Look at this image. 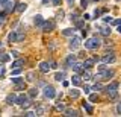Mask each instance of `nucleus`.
<instances>
[{"label": "nucleus", "instance_id": "nucleus-1", "mask_svg": "<svg viewBox=\"0 0 121 117\" xmlns=\"http://www.w3.org/2000/svg\"><path fill=\"white\" fill-rule=\"evenodd\" d=\"M118 87H120V84L115 82V81L104 87V93L109 96V99H115V97H117V94H118Z\"/></svg>", "mask_w": 121, "mask_h": 117}, {"label": "nucleus", "instance_id": "nucleus-2", "mask_svg": "<svg viewBox=\"0 0 121 117\" xmlns=\"http://www.w3.org/2000/svg\"><path fill=\"white\" fill-rule=\"evenodd\" d=\"M101 41L98 37H92V38H88L85 40V49H88V50H95V49L100 47Z\"/></svg>", "mask_w": 121, "mask_h": 117}, {"label": "nucleus", "instance_id": "nucleus-3", "mask_svg": "<svg viewBox=\"0 0 121 117\" xmlns=\"http://www.w3.org/2000/svg\"><path fill=\"white\" fill-rule=\"evenodd\" d=\"M17 103L20 105L21 108H29L30 105H32V99L27 96V94H20V96H17Z\"/></svg>", "mask_w": 121, "mask_h": 117}, {"label": "nucleus", "instance_id": "nucleus-4", "mask_svg": "<svg viewBox=\"0 0 121 117\" xmlns=\"http://www.w3.org/2000/svg\"><path fill=\"white\" fill-rule=\"evenodd\" d=\"M113 75H115V71H113V70L104 69V70H100V71H98V75H95L94 78H95L97 81H100V82H101V81H104V79H111Z\"/></svg>", "mask_w": 121, "mask_h": 117}, {"label": "nucleus", "instance_id": "nucleus-5", "mask_svg": "<svg viewBox=\"0 0 121 117\" xmlns=\"http://www.w3.org/2000/svg\"><path fill=\"white\" fill-rule=\"evenodd\" d=\"M82 44V38L80 37H77V35H74V37H71V40H70V49L71 50H76V49H79V46Z\"/></svg>", "mask_w": 121, "mask_h": 117}, {"label": "nucleus", "instance_id": "nucleus-6", "mask_svg": "<svg viewBox=\"0 0 121 117\" xmlns=\"http://www.w3.org/2000/svg\"><path fill=\"white\" fill-rule=\"evenodd\" d=\"M103 64H111V62H113L115 61V53H113V50H111V52H106V55H103V58L100 59Z\"/></svg>", "mask_w": 121, "mask_h": 117}, {"label": "nucleus", "instance_id": "nucleus-7", "mask_svg": "<svg viewBox=\"0 0 121 117\" xmlns=\"http://www.w3.org/2000/svg\"><path fill=\"white\" fill-rule=\"evenodd\" d=\"M44 96L47 97V99H53V97L56 96V90L53 88L52 85H45L44 87Z\"/></svg>", "mask_w": 121, "mask_h": 117}, {"label": "nucleus", "instance_id": "nucleus-8", "mask_svg": "<svg viewBox=\"0 0 121 117\" xmlns=\"http://www.w3.org/2000/svg\"><path fill=\"white\" fill-rule=\"evenodd\" d=\"M55 26H56V23L53 20H47V21H44V24H43V32H52L53 29H55Z\"/></svg>", "mask_w": 121, "mask_h": 117}, {"label": "nucleus", "instance_id": "nucleus-9", "mask_svg": "<svg viewBox=\"0 0 121 117\" xmlns=\"http://www.w3.org/2000/svg\"><path fill=\"white\" fill-rule=\"evenodd\" d=\"M71 84H73V87H79L82 85V76L79 73H76L73 78H71Z\"/></svg>", "mask_w": 121, "mask_h": 117}, {"label": "nucleus", "instance_id": "nucleus-10", "mask_svg": "<svg viewBox=\"0 0 121 117\" xmlns=\"http://www.w3.org/2000/svg\"><path fill=\"white\" fill-rule=\"evenodd\" d=\"M94 64H95V59H94V58H88V59H85V61L82 62V66H83V69H92Z\"/></svg>", "mask_w": 121, "mask_h": 117}, {"label": "nucleus", "instance_id": "nucleus-11", "mask_svg": "<svg viewBox=\"0 0 121 117\" xmlns=\"http://www.w3.org/2000/svg\"><path fill=\"white\" fill-rule=\"evenodd\" d=\"M64 116H67V117H79L80 112H79L77 109H64Z\"/></svg>", "mask_w": 121, "mask_h": 117}, {"label": "nucleus", "instance_id": "nucleus-12", "mask_svg": "<svg viewBox=\"0 0 121 117\" xmlns=\"http://www.w3.org/2000/svg\"><path fill=\"white\" fill-rule=\"evenodd\" d=\"M33 23H35V26H36L38 29H41V28H43V24H44L43 15H39V14H38V15H35V18H33Z\"/></svg>", "mask_w": 121, "mask_h": 117}, {"label": "nucleus", "instance_id": "nucleus-13", "mask_svg": "<svg viewBox=\"0 0 121 117\" xmlns=\"http://www.w3.org/2000/svg\"><path fill=\"white\" fill-rule=\"evenodd\" d=\"M27 9V5H26V3H17V6H15L14 8V11L15 12H18V14H21V12H24V11Z\"/></svg>", "mask_w": 121, "mask_h": 117}, {"label": "nucleus", "instance_id": "nucleus-14", "mask_svg": "<svg viewBox=\"0 0 121 117\" xmlns=\"http://www.w3.org/2000/svg\"><path fill=\"white\" fill-rule=\"evenodd\" d=\"M82 79H85V81H89V79H92L91 69H83V71H82Z\"/></svg>", "mask_w": 121, "mask_h": 117}, {"label": "nucleus", "instance_id": "nucleus-15", "mask_svg": "<svg viewBox=\"0 0 121 117\" xmlns=\"http://www.w3.org/2000/svg\"><path fill=\"white\" fill-rule=\"evenodd\" d=\"M6 103L8 105H14V103H17V94H8L6 96Z\"/></svg>", "mask_w": 121, "mask_h": 117}, {"label": "nucleus", "instance_id": "nucleus-16", "mask_svg": "<svg viewBox=\"0 0 121 117\" xmlns=\"http://www.w3.org/2000/svg\"><path fill=\"white\" fill-rule=\"evenodd\" d=\"M3 8H5V12H6V14L12 12V11H14V8H15V6H14V2H12V0H9V2H8L5 6H3Z\"/></svg>", "mask_w": 121, "mask_h": 117}, {"label": "nucleus", "instance_id": "nucleus-17", "mask_svg": "<svg viewBox=\"0 0 121 117\" xmlns=\"http://www.w3.org/2000/svg\"><path fill=\"white\" fill-rule=\"evenodd\" d=\"M39 70L43 71V73H48V71H50V64L48 62H41L39 64Z\"/></svg>", "mask_w": 121, "mask_h": 117}, {"label": "nucleus", "instance_id": "nucleus-18", "mask_svg": "<svg viewBox=\"0 0 121 117\" xmlns=\"http://www.w3.org/2000/svg\"><path fill=\"white\" fill-rule=\"evenodd\" d=\"M74 62H76V55H73V53H71L70 56H67V59H65V64H67L68 67H71Z\"/></svg>", "mask_w": 121, "mask_h": 117}, {"label": "nucleus", "instance_id": "nucleus-19", "mask_svg": "<svg viewBox=\"0 0 121 117\" xmlns=\"http://www.w3.org/2000/svg\"><path fill=\"white\" fill-rule=\"evenodd\" d=\"M71 67H73V70L76 71V73H82V71H83V66H82V62H74Z\"/></svg>", "mask_w": 121, "mask_h": 117}, {"label": "nucleus", "instance_id": "nucleus-20", "mask_svg": "<svg viewBox=\"0 0 121 117\" xmlns=\"http://www.w3.org/2000/svg\"><path fill=\"white\" fill-rule=\"evenodd\" d=\"M15 90H18V91H21V90H26V82H24V79L15 84Z\"/></svg>", "mask_w": 121, "mask_h": 117}, {"label": "nucleus", "instance_id": "nucleus-21", "mask_svg": "<svg viewBox=\"0 0 121 117\" xmlns=\"http://www.w3.org/2000/svg\"><path fill=\"white\" fill-rule=\"evenodd\" d=\"M82 105H83V108H85V111L88 112V114H92V112H94V108L91 107V105L88 103V102H83Z\"/></svg>", "mask_w": 121, "mask_h": 117}, {"label": "nucleus", "instance_id": "nucleus-22", "mask_svg": "<svg viewBox=\"0 0 121 117\" xmlns=\"http://www.w3.org/2000/svg\"><path fill=\"white\" fill-rule=\"evenodd\" d=\"M68 94H70V97H71V99H77V97L80 96V93H79V90H76V88L70 90V93H68Z\"/></svg>", "mask_w": 121, "mask_h": 117}, {"label": "nucleus", "instance_id": "nucleus-23", "mask_svg": "<svg viewBox=\"0 0 121 117\" xmlns=\"http://www.w3.org/2000/svg\"><path fill=\"white\" fill-rule=\"evenodd\" d=\"M98 31H100V33L103 37H109V35H111V29H109V28H98Z\"/></svg>", "mask_w": 121, "mask_h": 117}, {"label": "nucleus", "instance_id": "nucleus-24", "mask_svg": "<svg viewBox=\"0 0 121 117\" xmlns=\"http://www.w3.org/2000/svg\"><path fill=\"white\" fill-rule=\"evenodd\" d=\"M62 35H64V37H73V35H74V29H71V28L64 29V31H62Z\"/></svg>", "mask_w": 121, "mask_h": 117}, {"label": "nucleus", "instance_id": "nucleus-25", "mask_svg": "<svg viewBox=\"0 0 121 117\" xmlns=\"http://www.w3.org/2000/svg\"><path fill=\"white\" fill-rule=\"evenodd\" d=\"M27 96L30 97V99H35V97L38 96V88H30L29 90V94Z\"/></svg>", "mask_w": 121, "mask_h": 117}, {"label": "nucleus", "instance_id": "nucleus-26", "mask_svg": "<svg viewBox=\"0 0 121 117\" xmlns=\"http://www.w3.org/2000/svg\"><path fill=\"white\" fill-rule=\"evenodd\" d=\"M64 78H65V71H60V73H59V71H58V73H56L55 75V79H56V81H64Z\"/></svg>", "mask_w": 121, "mask_h": 117}, {"label": "nucleus", "instance_id": "nucleus-27", "mask_svg": "<svg viewBox=\"0 0 121 117\" xmlns=\"http://www.w3.org/2000/svg\"><path fill=\"white\" fill-rule=\"evenodd\" d=\"M24 38H26V35L23 32H18L17 33V38H15V43H21V41H24Z\"/></svg>", "mask_w": 121, "mask_h": 117}, {"label": "nucleus", "instance_id": "nucleus-28", "mask_svg": "<svg viewBox=\"0 0 121 117\" xmlns=\"http://www.w3.org/2000/svg\"><path fill=\"white\" fill-rule=\"evenodd\" d=\"M103 88V84H101L100 81H97V84H94L92 87H91V90H94V91H98V90Z\"/></svg>", "mask_w": 121, "mask_h": 117}, {"label": "nucleus", "instance_id": "nucleus-29", "mask_svg": "<svg viewBox=\"0 0 121 117\" xmlns=\"http://www.w3.org/2000/svg\"><path fill=\"white\" fill-rule=\"evenodd\" d=\"M88 102H92V103H95V102H98V94L94 93V94H89V99Z\"/></svg>", "mask_w": 121, "mask_h": 117}, {"label": "nucleus", "instance_id": "nucleus-30", "mask_svg": "<svg viewBox=\"0 0 121 117\" xmlns=\"http://www.w3.org/2000/svg\"><path fill=\"white\" fill-rule=\"evenodd\" d=\"M9 59H11V56L8 53H0V61H2V62H8Z\"/></svg>", "mask_w": 121, "mask_h": 117}, {"label": "nucleus", "instance_id": "nucleus-31", "mask_svg": "<svg viewBox=\"0 0 121 117\" xmlns=\"http://www.w3.org/2000/svg\"><path fill=\"white\" fill-rule=\"evenodd\" d=\"M23 64H24V59H17V61L12 62V69H15V67H21Z\"/></svg>", "mask_w": 121, "mask_h": 117}, {"label": "nucleus", "instance_id": "nucleus-32", "mask_svg": "<svg viewBox=\"0 0 121 117\" xmlns=\"http://www.w3.org/2000/svg\"><path fill=\"white\" fill-rule=\"evenodd\" d=\"M15 38H17V32H11L9 35H8V40H9V43H15Z\"/></svg>", "mask_w": 121, "mask_h": 117}, {"label": "nucleus", "instance_id": "nucleus-33", "mask_svg": "<svg viewBox=\"0 0 121 117\" xmlns=\"http://www.w3.org/2000/svg\"><path fill=\"white\" fill-rule=\"evenodd\" d=\"M35 79H36L35 73H33V71H29V73H27V82H33Z\"/></svg>", "mask_w": 121, "mask_h": 117}, {"label": "nucleus", "instance_id": "nucleus-34", "mask_svg": "<svg viewBox=\"0 0 121 117\" xmlns=\"http://www.w3.org/2000/svg\"><path fill=\"white\" fill-rule=\"evenodd\" d=\"M5 21H6V12L3 11V12H0V26L5 23Z\"/></svg>", "mask_w": 121, "mask_h": 117}, {"label": "nucleus", "instance_id": "nucleus-35", "mask_svg": "<svg viewBox=\"0 0 121 117\" xmlns=\"http://www.w3.org/2000/svg\"><path fill=\"white\" fill-rule=\"evenodd\" d=\"M56 109H58V111H64V109H65V105H64L62 102H58V103H56Z\"/></svg>", "mask_w": 121, "mask_h": 117}, {"label": "nucleus", "instance_id": "nucleus-36", "mask_svg": "<svg viewBox=\"0 0 121 117\" xmlns=\"http://www.w3.org/2000/svg\"><path fill=\"white\" fill-rule=\"evenodd\" d=\"M44 111H45V109H44L43 107H38V108H36V111H35V114H36V116H43V114H44Z\"/></svg>", "mask_w": 121, "mask_h": 117}, {"label": "nucleus", "instance_id": "nucleus-37", "mask_svg": "<svg viewBox=\"0 0 121 117\" xmlns=\"http://www.w3.org/2000/svg\"><path fill=\"white\" fill-rule=\"evenodd\" d=\"M20 73H21V67H15V69H12V73L11 75L15 76V75H20Z\"/></svg>", "mask_w": 121, "mask_h": 117}, {"label": "nucleus", "instance_id": "nucleus-38", "mask_svg": "<svg viewBox=\"0 0 121 117\" xmlns=\"http://www.w3.org/2000/svg\"><path fill=\"white\" fill-rule=\"evenodd\" d=\"M70 18H71V20H74V21H77V20H79V14H77V12H71Z\"/></svg>", "mask_w": 121, "mask_h": 117}, {"label": "nucleus", "instance_id": "nucleus-39", "mask_svg": "<svg viewBox=\"0 0 121 117\" xmlns=\"http://www.w3.org/2000/svg\"><path fill=\"white\" fill-rule=\"evenodd\" d=\"M11 81H12V82H14V84H17V82H20V81H23V79H21L20 76H17V75H15V76H14V78H11Z\"/></svg>", "mask_w": 121, "mask_h": 117}, {"label": "nucleus", "instance_id": "nucleus-40", "mask_svg": "<svg viewBox=\"0 0 121 117\" xmlns=\"http://www.w3.org/2000/svg\"><path fill=\"white\" fill-rule=\"evenodd\" d=\"M64 14H65V12H64V11H62V9H60V11H59V12H58V14H56V18H58V20H62V18H64Z\"/></svg>", "mask_w": 121, "mask_h": 117}, {"label": "nucleus", "instance_id": "nucleus-41", "mask_svg": "<svg viewBox=\"0 0 121 117\" xmlns=\"http://www.w3.org/2000/svg\"><path fill=\"white\" fill-rule=\"evenodd\" d=\"M24 116H26V117H33V116H36V114H35L33 111H26V112H24Z\"/></svg>", "mask_w": 121, "mask_h": 117}, {"label": "nucleus", "instance_id": "nucleus-42", "mask_svg": "<svg viewBox=\"0 0 121 117\" xmlns=\"http://www.w3.org/2000/svg\"><path fill=\"white\" fill-rule=\"evenodd\" d=\"M112 20H113L112 17H103V21H104V23H112Z\"/></svg>", "mask_w": 121, "mask_h": 117}, {"label": "nucleus", "instance_id": "nucleus-43", "mask_svg": "<svg viewBox=\"0 0 121 117\" xmlns=\"http://www.w3.org/2000/svg\"><path fill=\"white\" fill-rule=\"evenodd\" d=\"M76 28L82 29V28H83V21H80V20H77V21H76Z\"/></svg>", "mask_w": 121, "mask_h": 117}, {"label": "nucleus", "instance_id": "nucleus-44", "mask_svg": "<svg viewBox=\"0 0 121 117\" xmlns=\"http://www.w3.org/2000/svg\"><path fill=\"white\" fill-rule=\"evenodd\" d=\"M100 14H101V11H100V9H95V11H94V18L100 17Z\"/></svg>", "mask_w": 121, "mask_h": 117}, {"label": "nucleus", "instance_id": "nucleus-45", "mask_svg": "<svg viewBox=\"0 0 121 117\" xmlns=\"http://www.w3.org/2000/svg\"><path fill=\"white\" fill-rule=\"evenodd\" d=\"M83 91H85V94H89V91H91V87L85 85V87H83Z\"/></svg>", "mask_w": 121, "mask_h": 117}, {"label": "nucleus", "instance_id": "nucleus-46", "mask_svg": "<svg viewBox=\"0 0 121 117\" xmlns=\"http://www.w3.org/2000/svg\"><path fill=\"white\" fill-rule=\"evenodd\" d=\"M48 64H50V69H56V67H58L55 61H48Z\"/></svg>", "mask_w": 121, "mask_h": 117}, {"label": "nucleus", "instance_id": "nucleus-47", "mask_svg": "<svg viewBox=\"0 0 121 117\" xmlns=\"http://www.w3.org/2000/svg\"><path fill=\"white\" fill-rule=\"evenodd\" d=\"M112 24H115V26L121 24V18H118V20H112Z\"/></svg>", "mask_w": 121, "mask_h": 117}, {"label": "nucleus", "instance_id": "nucleus-48", "mask_svg": "<svg viewBox=\"0 0 121 117\" xmlns=\"http://www.w3.org/2000/svg\"><path fill=\"white\" fill-rule=\"evenodd\" d=\"M117 112H118V114L121 116V100H120V103L117 105Z\"/></svg>", "mask_w": 121, "mask_h": 117}, {"label": "nucleus", "instance_id": "nucleus-49", "mask_svg": "<svg viewBox=\"0 0 121 117\" xmlns=\"http://www.w3.org/2000/svg\"><path fill=\"white\" fill-rule=\"evenodd\" d=\"M3 73H5V67H3L2 64H0V78L3 76Z\"/></svg>", "mask_w": 121, "mask_h": 117}, {"label": "nucleus", "instance_id": "nucleus-50", "mask_svg": "<svg viewBox=\"0 0 121 117\" xmlns=\"http://www.w3.org/2000/svg\"><path fill=\"white\" fill-rule=\"evenodd\" d=\"M8 2H9V0H0V8H3V6H5Z\"/></svg>", "mask_w": 121, "mask_h": 117}, {"label": "nucleus", "instance_id": "nucleus-51", "mask_svg": "<svg viewBox=\"0 0 121 117\" xmlns=\"http://www.w3.org/2000/svg\"><path fill=\"white\" fill-rule=\"evenodd\" d=\"M82 2V8H86L88 6V0H80Z\"/></svg>", "mask_w": 121, "mask_h": 117}, {"label": "nucleus", "instance_id": "nucleus-52", "mask_svg": "<svg viewBox=\"0 0 121 117\" xmlns=\"http://www.w3.org/2000/svg\"><path fill=\"white\" fill-rule=\"evenodd\" d=\"M52 3H53L55 6H59V5H60V0H52Z\"/></svg>", "mask_w": 121, "mask_h": 117}, {"label": "nucleus", "instance_id": "nucleus-53", "mask_svg": "<svg viewBox=\"0 0 121 117\" xmlns=\"http://www.w3.org/2000/svg\"><path fill=\"white\" fill-rule=\"evenodd\" d=\"M50 2H52V0H43V5L47 6V5H50Z\"/></svg>", "mask_w": 121, "mask_h": 117}, {"label": "nucleus", "instance_id": "nucleus-54", "mask_svg": "<svg viewBox=\"0 0 121 117\" xmlns=\"http://www.w3.org/2000/svg\"><path fill=\"white\" fill-rule=\"evenodd\" d=\"M83 18H85V20H89L91 15H89V14H85V15H83Z\"/></svg>", "mask_w": 121, "mask_h": 117}, {"label": "nucleus", "instance_id": "nucleus-55", "mask_svg": "<svg viewBox=\"0 0 121 117\" xmlns=\"http://www.w3.org/2000/svg\"><path fill=\"white\" fill-rule=\"evenodd\" d=\"M67 2H68V5H70V6L74 5V0H67Z\"/></svg>", "mask_w": 121, "mask_h": 117}, {"label": "nucleus", "instance_id": "nucleus-56", "mask_svg": "<svg viewBox=\"0 0 121 117\" xmlns=\"http://www.w3.org/2000/svg\"><path fill=\"white\" fill-rule=\"evenodd\" d=\"M12 56H15V58H17V56H18V52H17V50H12Z\"/></svg>", "mask_w": 121, "mask_h": 117}, {"label": "nucleus", "instance_id": "nucleus-57", "mask_svg": "<svg viewBox=\"0 0 121 117\" xmlns=\"http://www.w3.org/2000/svg\"><path fill=\"white\" fill-rule=\"evenodd\" d=\"M117 31H118V32L121 33V24H118V29H117Z\"/></svg>", "mask_w": 121, "mask_h": 117}, {"label": "nucleus", "instance_id": "nucleus-58", "mask_svg": "<svg viewBox=\"0 0 121 117\" xmlns=\"http://www.w3.org/2000/svg\"><path fill=\"white\" fill-rule=\"evenodd\" d=\"M0 49H3V43H2V41H0Z\"/></svg>", "mask_w": 121, "mask_h": 117}, {"label": "nucleus", "instance_id": "nucleus-59", "mask_svg": "<svg viewBox=\"0 0 121 117\" xmlns=\"http://www.w3.org/2000/svg\"><path fill=\"white\" fill-rule=\"evenodd\" d=\"M117 2H120V0H117Z\"/></svg>", "mask_w": 121, "mask_h": 117}]
</instances>
